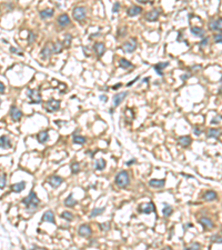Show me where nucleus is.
<instances>
[{"instance_id": "7", "label": "nucleus", "mask_w": 222, "mask_h": 250, "mask_svg": "<svg viewBox=\"0 0 222 250\" xmlns=\"http://www.w3.org/2000/svg\"><path fill=\"white\" fill-rule=\"evenodd\" d=\"M60 108V101L59 100H56L54 98H51L50 100H48V103L46 105V110L48 112H56L58 111Z\"/></svg>"}, {"instance_id": "18", "label": "nucleus", "mask_w": 222, "mask_h": 250, "mask_svg": "<svg viewBox=\"0 0 222 250\" xmlns=\"http://www.w3.org/2000/svg\"><path fill=\"white\" fill-rule=\"evenodd\" d=\"M54 14V9L46 8V9H43V10H41V11H40L39 16H40V18H41V19L46 20V19H48V18H51Z\"/></svg>"}, {"instance_id": "19", "label": "nucleus", "mask_w": 222, "mask_h": 250, "mask_svg": "<svg viewBox=\"0 0 222 250\" xmlns=\"http://www.w3.org/2000/svg\"><path fill=\"white\" fill-rule=\"evenodd\" d=\"M93 49H94V51H96L98 57H102L103 54L105 52V43H102V42L94 43Z\"/></svg>"}, {"instance_id": "41", "label": "nucleus", "mask_w": 222, "mask_h": 250, "mask_svg": "<svg viewBox=\"0 0 222 250\" xmlns=\"http://www.w3.org/2000/svg\"><path fill=\"white\" fill-rule=\"evenodd\" d=\"M36 39H37V36H36L34 32H29V34H28V45H32V43L36 41Z\"/></svg>"}, {"instance_id": "2", "label": "nucleus", "mask_w": 222, "mask_h": 250, "mask_svg": "<svg viewBox=\"0 0 222 250\" xmlns=\"http://www.w3.org/2000/svg\"><path fill=\"white\" fill-rule=\"evenodd\" d=\"M116 185L120 188H127L130 183V178H129V173L127 171L122 170L117 173V176L114 178Z\"/></svg>"}, {"instance_id": "27", "label": "nucleus", "mask_w": 222, "mask_h": 250, "mask_svg": "<svg viewBox=\"0 0 222 250\" xmlns=\"http://www.w3.org/2000/svg\"><path fill=\"white\" fill-rule=\"evenodd\" d=\"M178 142H179V145L182 146L183 148H187L191 145L192 139H191V137L189 136H183V137H180L179 139H178Z\"/></svg>"}, {"instance_id": "35", "label": "nucleus", "mask_w": 222, "mask_h": 250, "mask_svg": "<svg viewBox=\"0 0 222 250\" xmlns=\"http://www.w3.org/2000/svg\"><path fill=\"white\" fill-rule=\"evenodd\" d=\"M107 166V162H105V159H98L96 161V169L97 170H103Z\"/></svg>"}, {"instance_id": "36", "label": "nucleus", "mask_w": 222, "mask_h": 250, "mask_svg": "<svg viewBox=\"0 0 222 250\" xmlns=\"http://www.w3.org/2000/svg\"><path fill=\"white\" fill-rule=\"evenodd\" d=\"M87 142V139L82 136H73V143L77 145H85Z\"/></svg>"}, {"instance_id": "3", "label": "nucleus", "mask_w": 222, "mask_h": 250, "mask_svg": "<svg viewBox=\"0 0 222 250\" xmlns=\"http://www.w3.org/2000/svg\"><path fill=\"white\" fill-rule=\"evenodd\" d=\"M27 97L29 98V103H41V94L38 89H28L27 90Z\"/></svg>"}, {"instance_id": "10", "label": "nucleus", "mask_w": 222, "mask_h": 250, "mask_svg": "<svg viewBox=\"0 0 222 250\" xmlns=\"http://www.w3.org/2000/svg\"><path fill=\"white\" fill-rule=\"evenodd\" d=\"M209 28L212 31H222V18L211 20L209 22Z\"/></svg>"}, {"instance_id": "56", "label": "nucleus", "mask_w": 222, "mask_h": 250, "mask_svg": "<svg viewBox=\"0 0 222 250\" xmlns=\"http://www.w3.org/2000/svg\"><path fill=\"white\" fill-rule=\"evenodd\" d=\"M100 100L103 101V103H107L108 101V97L107 96H100Z\"/></svg>"}, {"instance_id": "23", "label": "nucleus", "mask_w": 222, "mask_h": 250, "mask_svg": "<svg viewBox=\"0 0 222 250\" xmlns=\"http://www.w3.org/2000/svg\"><path fill=\"white\" fill-rule=\"evenodd\" d=\"M202 198L204 199L205 201H214V200L218 199V193L213 190H209V191H207V192H204Z\"/></svg>"}, {"instance_id": "49", "label": "nucleus", "mask_w": 222, "mask_h": 250, "mask_svg": "<svg viewBox=\"0 0 222 250\" xmlns=\"http://www.w3.org/2000/svg\"><path fill=\"white\" fill-rule=\"evenodd\" d=\"M109 227H110V224L109 222H105V224H100V228L102 229V230H109Z\"/></svg>"}, {"instance_id": "22", "label": "nucleus", "mask_w": 222, "mask_h": 250, "mask_svg": "<svg viewBox=\"0 0 222 250\" xmlns=\"http://www.w3.org/2000/svg\"><path fill=\"white\" fill-rule=\"evenodd\" d=\"M169 66V62L168 61H165V62H158L157 65H154V70H156V72H157L159 76H161L162 77L163 76V70H165L167 67Z\"/></svg>"}, {"instance_id": "47", "label": "nucleus", "mask_w": 222, "mask_h": 250, "mask_svg": "<svg viewBox=\"0 0 222 250\" xmlns=\"http://www.w3.org/2000/svg\"><path fill=\"white\" fill-rule=\"evenodd\" d=\"M10 52H12V54H19V56H22L23 54L20 50H18V49L14 48V47H10Z\"/></svg>"}, {"instance_id": "8", "label": "nucleus", "mask_w": 222, "mask_h": 250, "mask_svg": "<svg viewBox=\"0 0 222 250\" xmlns=\"http://www.w3.org/2000/svg\"><path fill=\"white\" fill-rule=\"evenodd\" d=\"M9 115H10L11 119L14 120V122H18L21 118H22V111L20 110V109H18L16 106H11V107H10Z\"/></svg>"}, {"instance_id": "54", "label": "nucleus", "mask_w": 222, "mask_h": 250, "mask_svg": "<svg viewBox=\"0 0 222 250\" xmlns=\"http://www.w3.org/2000/svg\"><path fill=\"white\" fill-rule=\"evenodd\" d=\"M139 78H140V77H139V76H138V77H137V78H134V79L132 80L131 83H127V87H129V86H132L134 83H136V81H138V80H139Z\"/></svg>"}, {"instance_id": "11", "label": "nucleus", "mask_w": 222, "mask_h": 250, "mask_svg": "<svg viewBox=\"0 0 222 250\" xmlns=\"http://www.w3.org/2000/svg\"><path fill=\"white\" fill-rule=\"evenodd\" d=\"M127 96H128V91H122V92H119V94L114 95L113 98H112V100H113L114 108H116V107H118V106H120V103H122L123 100L127 98Z\"/></svg>"}, {"instance_id": "40", "label": "nucleus", "mask_w": 222, "mask_h": 250, "mask_svg": "<svg viewBox=\"0 0 222 250\" xmlns=\"http://www.w3.org/2000/svg\"><path fill=\"white\" fill-rule=\"evenodd\" d=\"M70 169H71V173H72V175H77V173H79V171H80L79 162H72Z\"/></svg>"}, {"instance_id": "25", "label": "nucleus", "mask_w": 222, "mask_h": 250, "mask_svg": "<svg viewBox=\"0 0 222 250\" xmlns=\"http://www.w3.org/2000/svg\"><path fill=\"white\" fill-rule=\"evenodd\" d=\"M190 31H191V34H193L194 37L204 38V30H203L201 27H191Z\"/></svg>"}, {"instance_id": "30", "label": "nucleus", "mask_w": 222, "mask_h": 250, "mask_svg": "<svg viewBox=\"0 0 222 250\" xmlns=\"http://www.w3.org/2000/svg\"><path fill=\"white\" fill-rule=\"evenodd\" d=\"M77 204H78L77 200L73 199V195H72V193H70V195L67 197V199L65 200V206H67V207H74Z\"/></svg>"}, {"instance_id": "34", "label": "nucleus", "mask_w": 222, "mask_h": 250, "mask_svg": "<svg viewBox=\"0 0 222 250\" xmlns=\"http://www.w3.org/2000/svg\"><path fill=\"white\" fill-rule=\"evenodd\" d=\"M105 210V208L102 207V208H94L93 210L91 211V213H90V218H94V217H98L100 216L101 213H103Z\"/></svg>"}, {"instance_id": "6", "label": "nucleus", "mask_w": 222, "mask_h": 250, "mask_svg": "<svg viewBox=\"0 0 222 250\" xmlns=\"http://www.w3.org/2000/svg\"><path fill=\"white\" fill-rule=\"evenodd\" d=\"M138 211L140 213H143V215H149L151 212H156V207L152 202H148V204H142L140 205L139 208H138Z\"/></svg>"}, {"instance_id": "15", "label": "nucleus", "mask_w": 222, "mask_h": 250, "mask_svg": "<svg viewBox=\"0 0 222 250\" xmlns=\"http://www.w3.org/2000/svg\"><path fill=\"white\" fill-rule=\"evenodd\" d=\"M48 182H49V185L51 186L52 188H54V189H56V188H58L60 185H61V183H62L63 179L59 176H52L48 179Z\"/></svg>"}, {"instance_id": "24", "label": "nucleus", "mask_w": 222, "mask_h": 250, "mask_svg": "<svg viewBox=\"0 0 222 250\" xmlns=\"http://www.w3.org/2000/svg\"><path fill=\"white\" fill-rule=\"evenodd\" d=\"M141 12H142V8L140 6H132L131 8L128 9L127 14H128L129 17H136V16L140 14Z\"/></svg>"}, {"instance_id": "55", "label": "nucleus", "mask_w": 222, "mask_h": 250, "mask_svg": "<svg viewBox=\"0 0 222 250\" xmlns=\"http://www.w3.org/2000/svg\"><path fill=\"white\" fill-rule=\"evenodd\" d=\"M122 87V83H117V85H114L113 87H112V90H117L118 88H121Z\"/></svg>"}, {"instance_id": "58", "label": "nucleus", "mask_w": 222, "mask_h": 250, "mask_svg": "<svg viewBox=\"0 0 222 250\" xmlns=\"http://www.w3.org/2000/svg\"><path fill=\"white\" fill-rule=\"evenodd\" d=\"M219 83H220V90H219V94H222V78H221V80L219 81Z\"/></svg>"}, {"instance_id": "38", "label": "nucleus", "mask_w": 222, "mask_h": 250, "mask_svg": "<svg viewBox=\"0 0 222 250\" xmlns=\"http://www.w3.org/2000/svg\"><path fill=\"white\" fill-rule=\"evenodd\" d=\"M7 186V176L6 173H1L0 175V189L2 190Z\"/></svg>"}, {"instance_id": "62", "label": "nucleus", "mask_w": 222, "mask_h": 250, "mask_svg": "<svg viewBox=\"0 0 222 250\" xmlns=\"http://www.w3.org/2000/svg\"><path fill=\"white\" fill-rule=\"evenodd\" d=\"M0 105H1V99H0Z\"/></svg>"}, {"instance_id": "59", "label": "nucleus", "mask_w": 222, "mask_h": 250, "mask_svg": "<svg viewBox=\"0 0 222 250\" xmlns=\"http://www.w3.org/2000/svg\"><path fill=\"white\" fill-rule=\"evenodd\" d=\"M189 76H190V75H183V76H181V79H182V80L187 79V78H188Z\"/></svg>"}, {"instance_id": "37", "label": "nucleus", "mask_w": 222, "mask_h": 250, "mask_svg": "<svg viewBox=\"0 0 222 250\" xmlns=\"http://www.w3.org/2000/svg\"><path fill=\"white\" fill-rule=\"evenodd\" d=\"M61 218L67 220V221H72L73 220V215H72L70 211H63L61 213Z\"/></svg>"}, {"instance_id": "1", "label": "nucleus", "mask_w": 222, "mask_h": 250, "mask_svg": "<svg viewBox=\"0 0 222 250\" xmlns=\"http://www.w3.org/2000/svg\"><path fill=\"white\" fill-rule=\"evenodd\" d=\"M21 202L25 205V207H26V209L28 211L36 210L40 205V200L39 198H38L37 193L34 192V191H30V193H29L26 198H23Z\"/></svg>"}, {"instance_id": "44", "label": "nucleus", "mask_w": 222, "mask_h": 250, "mask_svg": "<svg viewBox=\"0 0 222 250\" xmlns=\"http://www.w3.org/2000/svg\"><path fill=\"white\" fill-rule=\"evenodd\" d=\"M201 248V244H191L190 246H188V247H185V249L187 250H190V249H200Z\"/></svg>"}, {"instance_id": "39", "label": "nucleus", "mask_w": 222, "mask_h": 250, "mask_svg": "<svg viewBox=\"0 0 222 250\" xmlns=\"http://www.w3.org/2000/svg\"><path fill=\"white\" fill-rule=\"evenodd\" d=\"M71 41H72V36L70 34H67L65 36V39H63V46L69 48L70 45H71Z\"/></svg>"}, {"instance_id": "60", "label": "nucleus", "mask_w": 222, "mask_h": 250, "mask_svg": "<svg viewBox=\"0 0 222 250\" xmlns=\"http://www.w3.org/2000/svg\"><path fill=\"white\" fill-rule=\"evenodd\" d=\"M149 80H150V77H147V78H145V79L142 80V83H148Z\"/></svg>"}, {"instance_id": "17", "label": "nucleus", "mask_w": 222, "mask_h": 250, "mask_svg": "<svg viewBox=\"0 0 222 250\" xmlns=\"http://www.w3.org/2000/svg\"><path fill=\"white\" fill-rule=\"evenodd\" d=\"M149 185H150V187L156 188V189H161V188L165 187V179H151L150 181H149Z\"/></svg>"}, {"instance_id": "9", "label": "nucleus", "mask_w": 222, "mask_h": 250, "mask_svg": "<svg viewBox=\"0 0 222 250\" xmlns=\"http://www.w3.org/2000/svg\"><path fill=\"white\" fill-rule=\"evenodd\" d=\"M160 14H161V10H160L159 8L153 9V10H151V11H149L148 14H145V19L147 20V21H149V22H153V21H157L158 20Z\"/></svg>"}, {"instance_id": "29", "label": "nucleus", "mask_w": 222, "mask_h": 250, "mask_svg": "<svg viewBox=\"0 0 222 250\" xmlns=\"http://www.w3.org/2000/svg\"><path fill=\"white\" fill-rule=\"evenodd\" d=\"M119 67L122 69H132L134 67L129 60L125 59V58H120L119 59Z\"/></svg>"}, {"instance_id": "45", "label": "nucleus", "mask_w": 222, "mask_h": 250, "mask_svg": "<svg viewBox=\"0 0 222 250\" xmlns=\"http://www.w3.org/2000/svg\"><path fill=\"white\" fill-rule=\"evenodd\" d=\"M221 120H222V116H216L213 119L211 120V123H212V125H216V123H219Z\"/></svg>"}, {"instance_id": "48", "label": "nucleus", "mask_w": 222, "mask_h": 250, "mask_svg": "<svg viewBox=\"0 0 222 250\" xmlns=\"http://www.w3.org/2000/svg\"><path fill=\"white\" fill-rule=\"evenodd\" d=\"M120 10V2H116L113 5V8H112V11L114 12V14H117L118 11Z\"/></svg>"}, {"instance_id": "16", "label": "nucleus", "mask_w": 222, "mask_h": 250, "mask_svg": "<svg viewBox=\"0 0 222 250\" xmlns=\"http://www.w3.org/2000/svg\"><path fill=\"white\" fill-rule=\"evenodd\" d=\"M12 147L11 140L8 136H0V148L2 149H9V148Z\"/></svg>"}, {"instance_id": "21", "label": "nucleus", "mask_w": 222, "mask_h": 250, "mask_svg": "<svg viewBox=\"0 0 222 250\" xmlns=\"http://www.w3.org/2000/svg\"><path fill=\"white\" fill-rule=\"evenodd\" d=\"M41 222H50V224H54V215L51 210H48L43 213L42 218H41Z\"/></svg>"}, {"instance_id": "5", "label": "nucleus", "mask_w": 222, "mask_h": 250, "mask_svg": "<svg viewBox=\"0 0 222 250\" xmlns=\"http://www.w3.org/2000/svg\"><path fill=\"white\" fill-rule=\"evenodd\" d=\"M136 49H137V39L136 38H131L122 45V50L125 54H131Z\"/></svg>"}, {"instance_id": "4", "label": "nucleus", "mask_w": 222, "mask_h": 250, "mask_svg": "<svg viewBox=\"0 0 222 250\" xmlns=\"http://www.w3.org/2000/svg\"><path fill=\"white\" fill-rule=\"evenodd\" d=\"M72 17L77 21H82L87 17V10L85 7H76L72 10Z\"/></svg>"}, {"instance_id": "46", "label": "nucleus", "mask_w": 222, "mask_h": 250, "mask_svg": "<svg viewBox=\"0 0 222 250\" xmlns=\"http://www.w3.org/2000/svg\"><path fill=\"white\" fill-rule=\"evenodd\" d=\"M208 43H209V38H203L202 41H201V42L199 43V45H200V48H201V49L204 48V47H205V46H207V45H208Z\"/></svg>"}, {"instance_id": "28", "label": "nucleus", "mask_w": 222, "mask_h": 250, "mask_svg": "<svg viewBox=\"0 0 222 250\" xmlns=\"http://www.w3.org/2000/svg\"><path fill=\"white\" fill-rule=\"evenodd\" d=\"M25 188H26V182L20 181V182H17V183H14V185L11 186V191H14V192L16 193H19L21 192Z\"/></svg>"}, {"instance_id": "12", "label": "nucleus", "mask_w": 222, "mask_h": 250, "mask_svg": "<svg viewBox=\"0 0 222 250\" xmlns=\"http://www.w3.org/2000/svg\"><path fill=\"white\" fill-rule=\"evenodd\" d=\"M57 22L61 28H65V27H68L71 23V20H70V18H69V16L67 14H62L58 17Z\"/></svg>"}, {"instance_id": "31", "label": "nucleus", "mask_w": 222, "mask_h": 250, "mask_svg": "<svg viewBox=\"0 0 222 250\" xmlns=\"http://www.w3.org/2000/svg\"><path fill=\"white\" fill-rule=\"evenodd\" d=\"M63 48H65V46H63V43L60 42V41H58V42L52 45V51H54V54H61Z\"/></svg>"}, {"instance_id": "51", "label": "nucleus", "mask_w": 222, "mask_h": 250, "mask_svg": "<svg viewBox=\"0 0 222 250\" xmlns=\"http://www.w3.org/2000/svg\"><path fill=\"white\" fill-rule=\"evenodd\" d=\"M138 2L142 3V5H147V3H152V2H154V0H138Z\"/></svg>"}, {"instance_id": "42", "label": "nucleus", "mask_w": 222, "mask_h": 250, "mask_svg": "<svg viewBox=\"0 0 222 250\" xmlns=\"http://www.w3.org/2000/svg\"><path fill=\"white\" fill-rule=\"evenodd\" d=\"M211 241L216 242V244H222V237L218 236V235H214V236L211 237Z\"/></svg>"}, {"instance_id": "50", "label": "nucleus", "mask_w": 222, "mask_h": 250, "mask_svg": "<svg viewBox=\"0 0 222 250\" xmlns=\"http://www.w3.org/2000/svg\"><path fill=\"white\" fill-rule=\"evenodd\" d=\"M5 91H6V87H5V85L0 81V95H3L5 94Z\"/></svg>"}, {"instance_id": "20", "label": "nucleus", "mask_w": 222, "mask_h": 250, "mask_svg": "<svg viewBox=\"0 0 222 250\" xmlns=\"http://www.w3.org/2000/svg\"><path fill=\"white\" fill-rule=\"evenodd\" d=\"M199 222H200V224L204 228V229H212V228L214 227L213 222L211 221L209 218H207V217H201V218H200V220H199Z\"/></svg>"}, {"instance_id": "32", "label": "nucleus", "mask_w": 222, "mask_h": 250, "mask_svg": "<svg viewBox=\"0 0 222 250\" xmlns=\"http://www.w3.org/2000/svg\"><path fill=\"white\" fill-rule=\"evenodd\" d=\"M37 139L40 143H45L47 140L49 139V135L47 131H40L39 134L37 135Z\"/></svg>"}, {"instance_id": "14", "label": "nucleus", "mask_w": 222, "mask_h": 250, "mask_svg": "<svg viewBox=\"0 0 222 250\" xmlns=\"http://www.w3.org/2000/svg\"><path fill=\"white\" fill-rule=\"evenodd\" d=\"M52 54H54V51H52V46H49V43H47L42 48V50L40 51V56H41V58H42L43 60L49 59V58L51 57Z\"/></svg>"}, {"instance_id": "13", "label": "nucleus", "mask_w": 222, "mask_h": 250, "mask_svg": "<svg viewBox=\"0 0 222 250\" xmlns=\"http://www.w3.org/2000/svg\"><path fill=\"white\" fill-rule=\"evenodd\" d=\"M78 233H79V236L83 237V238H88L92 235V230L88 224H81L78 229Z\"/></svg>"}, {"instance_id": "61", "label": "nucleus", "mask_w": 222, "mask_h": 250, "mask_svg": "<svg viewBox=\"0 0 222 250\" xmlns=\"http://www.w3.org/2000/svg\"><path fill=\"white\" fill-rule=\"evenodd\" d=\"M192 226H193V224H185V226H184V228H189V227H192Z\"/></svg>"}, {"instance_id": "57", "label": "nucleus", "mask_w": 222, "mask_h": 250, "mask_svg": "<svg viewBox=\"0 0 222 250\" xmlns=\"http://www.w3.org/2000/svg\"><path fill=\"white\" fill-rule=\"evenodd\" d=\"M133 163H136V160H134V159H132L131 161L125 162V165H127V166H131V165H133Z\"/></svg>"}, {"instance_id": "53", "label": "nucleus", "mask_w": 222, "mask_h": 250, "mask_svg": "<svg viewBox=\"0 0 222 250\" xmlns=\"http://www.w3.org/2000/svg\"><path fill=\"white\" fill-rule=\"evenodd\" d=\"M193 132L196 135V136H200V135L202 134V130H201V129H199V128H196H196H194V130H193Z\"/></svg>"}, {"instance_id": "43", "label": "nucleus", "mask_w": 222, "mask_h": 250, "mask_svg": "<svg viewBox=\"0 0 222 250\" xmlns=\"http://www.w3.org/2000/svg\"><path fill=\"white\" fill-rule=\"evenodd\" d=\"M213 40L216 43H222V34H216L213 36Z\"/></svg>"}, {"instance_id": "33", "label": "nucleus", "mask_w": 222, "mask_h": 250, "mask_svg": "<svg viewBox=\"0 0 222 250\" xmlns=\"http://www.w3.org/2000/svg\"><path fill=\"white\" fill-rule=\"evenodd\" d=\"M172 212H173L172 207H171L170 205H168V204H165V207H163V210H162L163 217L168 218V217H170L171 215H172Z\"/></svg>"}, {"instance_id": "52", "label": "nucleus", "mask_w": 222, "mask_h": 250, "mask_svg": "<svg viewBox=\"0 0 222 250\" xmlns=\"http://www.w3.org/2000/svg\"><path fill=\"white\" fill-rule=\"evenodd\" d=\"M125 30H127V28H125V27H122V31L118 30V37H123V36H125Z\"/></svg>"}, {"instance_id": "26", "label": "nucleus", "mask_w": 222, "mask_h": 250, "mask_svg": "<svg viewBox=\"0 0 222 250\" xmlns=\"http://www.w3.org/2000/svg\"><path fill=\"white\" fill-rule=\"evenodd\" d=\"M222 135L221 130L218 128H210L208 130V134H207V137L208 138H214V139H218L220 136Z\"/></svg>"}]
</instances>
